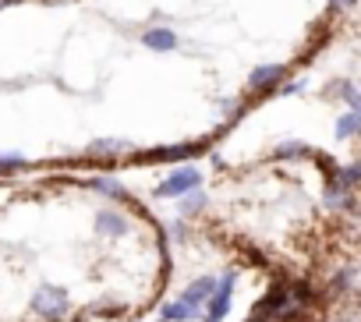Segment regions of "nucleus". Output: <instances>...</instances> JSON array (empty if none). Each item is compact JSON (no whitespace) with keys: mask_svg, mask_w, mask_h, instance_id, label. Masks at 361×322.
<instances>
[{"mask_svg":"<svg viewBox=\"0 0 361 322\" xmlns=\"http://www.w3.org/2000/svg\"><path fill=\"white\" fill-rule=\"evenodd\" d=\"M273 156H276V159H290V156H308V145H305V142H283V145H276V149H273Z\"/></svg>","mask_w":361,"mask_h":322,"instance_id":"15","label":"nucleus"},{"mask_svg":"<svg viewBox=\"0 0 361 322\" xmlns=\"http://www.w3.org/2000/svg\"><path fill=\"white\" fill-rule=\"evenodd\" d=\"M128 149H131V142H121V138H96V142H89L85 152H89L92 159H103V156L114 159V156H121V152H128Z\"/></svg>","mask_w":361,"mask_h":322,"instance_id":"8","label":"nucleus"},{"mask_svg":"<svg viewBox=\"0 0 361 322\" xmlns=\"http://www.w3.org/2000/svg\"><path fill=\"white\" fill-rule=\"evenodd\" d=\"M195 188H202V174H199L195 167H180V171H173L166 181H159L156 195L173 199V195H188V192H195Z\"/></svg>","mask_w":361,"mask_h":322,"instance_id":"3","label":"nucleus"},{"mask_svg":"<svg viewBox=\"0 0 361 322\" xmlns=\"http://www.w3.org/2000/svg\"><path fill=\"white\" fill-rule=\"evenodd\" d=\"M234 280H238V273L234 269H227L224 273V280L216 283V290H213V297L206 301V322H220L227 311H231V297H234Z\"/></svg>","mask_w":361,"mask_h":322,"instance_id":"2","label":"nucleus"},{"mask_svg":"<svg viewBox=\"0 0 361 322\" xmlns=\"http://www.w3.org/2000/svg\"><path fill=\"white\" fill-rule=\"evenodd\" d=\"M206 202H209V199L195 188V192H188V195H180V206H177V209H180V216H199V213L206 209Z\"/></svg>","mask_w":361,"mask_h":322,"instance_id":"11","label":"nucleus"},{"mask_svg":"<svg viewBox=\"0 0 361 322\" xmlns=\"http://www.w3.org/2000/svg\"><path fill=\"white\" fill-rule=\"evenodd\" d=\"M159 322H163V318H159Z\"/></svg>","mask_w":361,"mask_h":322,"instance_id":"20","label":"nucleus"},{"mask_svg":"<svg viewBox=\"0 0 361 322\" xmlns=\"http://www.w3.org/2000/svg\"><path fill=\"white\" fill-rule=\"evenodd\" d=\"M96 234L99 237H124L128 234V216L117 209H99L96 213Z\"/></svg>","mask_w":361,"mask_h":322,"instance_id":"5","label":"nucleus"},{"mask_svg":"<svg viewBox=\"0 0 361 322\" xmlns=\"http://www.w3.org/2000/svg\"><path fill=\"white\" fill-rule=\"evenodd\" d=\"M92 188L99 192V195H110V199H124V188L114 181V178H96L92 181Z\"/></svg>","mask_w":361,"mask_h":322,"instance_id":"16","label":"nucleus"},{"mask_svg":"<svg viewBox=\"0 0 361 322\" xmlns=\"http://www.w3.org/2000/svg\"><path fill=\"white\" fill-rule=\"evenodd\" d=\"M29 311L43 322H61L71 311V294L61 283H39L29 294Z\"/></svg>","mask_w":361,"mask_h":322,"instance_id":"1","label":"nucleus"},{"mask_svg":"<svg viewBox=\"0 0 361 322\" xmlns=\"http://www.w3.org/2000/svg\"><path fill=\"white\" fill-rule=\"evenodd\" d=\"M142 47L145 50H156V54H166V50H177V32L173 29H145L142 32Z\"/></svg>","mask_w":361,"mask_h":322,"instance_id":"6","label":"nucleus"},{"mask_svg":"<svg viewBox=\"0 0 361 322\" xmlns=\"http://www.w3.org/2000/svg\"><path fill=\"white\" fill-rule=\"evenodd\" d=\"M333 181H340L343 188H354V185H361V163H350V167L336 171V174H333Z\"/></svg>","mask_w":361,"mask_h":322,"instance_id":"14","label":"nucleus"},{"mask_svg":"<svg viewBox=\"0 0 361 322\" xmlns=\"http://www.w3.org/2000/svg\"><path fill=\"white\" fill-rule=\"evenodd\" d=\"M283 82V68L280 64H259L252 75H248V89L252 92H269Z\"/></svg>","mask_w":361,"mask_h":322,"instance_id":"4","label":"nucleus"},{"mask_svg":"<svg viewBox=\"0 0 361 322\" xmlns=\"http://www.w3.org/2000/svg\"><path fill=\"white\" fill-rule=\"evenodd\" d=\"M75 322H82V318H75Z\"/></svg>","mask_w":361,"mask_h":322,"instance_id":"19","label":"nucleus"},{"mask_svg":"<svg viewBox=\"0 0 361 322\" xmlns=\"http://www.w3.org/2000/svg\"><path fill=\"white\" fill-rule=\"evenodd\" d=\"M195 315H199V308H192L188 301H173V304H163L159 308V318L163 322H188Z\"/></svg>","mask_w":361,"mask_h":322,"instance_id":"9","label":"nucleus"},{"mask_svg":"<svg viewBox=\"0 0 361 322\" xmlns=\"http://www.w3.org/2000/svg\"><path fill=\"white\" fill-rule=\"evenodd\" d=\"M280 92H283V96H294V92H301V82H290V85H287V89H280Z\"/></svg>","mask_w":361,"mask_h":322,"instance_id":"18","label":"nucleus"},{"mask_svg":"<svg viewBox=\"0 0 361 322\" xmlns=\"http://www.w3.org/2000/svg\"><path fill=\"white\" fill-rule=\"evenodd\" d=\"M354 135H361V117L357 113L336 117V138H354Z\"/></svg>","mask_w":361,"mask_h":322,"instance_id":"13","label":"nucleus"},{"mask_svg":"<svg viewBox=\"0 0 361 322\" xmlns=\"http://www.w3.org/2000/svg\"><path fill=\"white\" fill-rule=\"evenodd\" d=\"M326 202H329L333 209H347V206H350V188H343L340 181H333V185L326 188Z\"/></svg>","mask_w":361,"mask_h":322,"instance_id":"12","label":"nucleus"},{"mask_svg":"<svg viewBox=\"0 0 361 322\" xmlns=\"http://www.w3.org/2000/svg\"><path fill=\"white\" fill-rule=\"evenodd\" d=\"M216 276H199V280H192V287L185 290V297H180V301H188L192 308H202L209 297H213V290H216Z\"/></svg>","mask_w":361,"mask_h":322,"instance_id":"7","label":"nucleus"},{"mask_svg":"<svg viewBox=\"0 0 361 322\" xmlns=\"http://www.w3.org/2000/svg\"><path fill=\"white\" fill-rule=\"evenodd\" d=\"M329 4H333L336 11H350V8L357 4V0H329Z\"/></svg>","mask_w":361,"mask_h":322,"instance_id":"17","label":"nucleus"},{"mask_svg":"<svg viewBox=\"0 0 361 322\" xmlns=\"http://www.w3.org/2000/svg\"><path fill=\"white\" fill-rule=\"evenodd\" d=\"M329 92H333L336 99H343V103L350 106V113H357V117H361V92H357L354 85H347V82H336V85H329Z\"/></svg>","mask_w":361,"mask_h":322,"instance_id":"10","label":"nucleus"}]
</instances>
